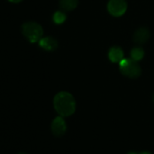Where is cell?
<instances>
[{
  "label": "cell",
  "mask_w": 154,
  "mask_h": 154,
  "mask_svg": "<svg viewBox=\"0 0 154 154\" xmlns=\"http://www.w3.org/2000/svg\"><path fill=\"white\" fill-rule=\"evenodd\" d=\"M54 106L55 111L63 117L72 115L75 112L76 103L73 96L66 92H61L54 96Z\"/></svg>",
  "instance_id": "cell-1"
},
{
  "label": "cell",
  "mask_w": 154,
  "mask_h": 154,
  "mask_svg": "<svg viewBox=\"0 0 154 154\" xmlns=\"http://www.w3.org/2000/svg\"><path fill=\"white\" fill-rule=\"evenodd\" d=\"M21 31L23 35L31 43H36L40 41L44 34L42 26L35 22H26L23 24Z\"/></svg>",
  "instance_id": "cell-2"
},
{
  "label": "cell",
  "mask_w": 154,
  "mask_h": 154,
  "mask_svg": "<svg viewBox=\"0 0 154 154\" xmlns=\"http://www.w3.org/2000/svg\"><path fill=\"white\" fill-rule=\"evenodd\" d=\"M119 63L121 72L129 78H137L141 73L140 66L132 58H123Z\"/></svg>",
  "instance_id": "cell-3"
},
{
  "label": "cell",
  "mask_w": 154,
  "mask_h": 154,
  "mask_svg": "<svg viewBox=\"0 0 154 154\" xmlns=\"http://www.w3.org/2000/svg\"><path fill=\"white\" fill-rule=\"evenodd\" d=\"M107 9L112 17H122L127 10V3L125 0H110Z\"/></svg>",
  "instance_id": "cell-4"
},
{
  "label": "cell",
  "mask_w": 154,
  "mask_h": 154,
  "mask_svg": "<svg viewBox=\"0 0 154 154\" xmlns=\"http://www.w3.org/2000/svg\"><path fill=\"white\" fill-rule=\"evenodd\" d=\"M51 129H52V132L56 137H61L65 133V131H66V123H65L64 120L63 119V116L62 117L61 116L56 117L53 121Z\"/></svg>",
  "instance_id": "cell-5"
},
{
  "label": "cell",
  "mask_w": 154,
  "mask_h": 154,
  "mask_svg": "<svg viewBox=\"0 0 154 154\" xmlns=\"http://www.w3.org/2000/svg\"><path fill=\"white\" fill-rule=\"evenodd\" d=\"M149 36H150V34H149V29L145 27H140L137 29L136 32L134 33L133 41L137 45H143L149 40Z\"/></svg>",
  "instance_id": "cell-6"
},
{
  "label": "cell",
  "mask_w": 154,
  "mask_h": 154,
  "mask_svg": "<svg viewBox=\"0 0 154 154\" xmlns=\"http://www.w3.org/2000/svg\"><path fill=\"white\" fill-rule=\"evenodd\" d=\"M39 45L46 51H54L58 47V42L56 39L51 36L43 37L39 41Z\"/></svg>",
  "instance_id": "cell-7"
},
{
  "label": "cell",
  "mask_w": 154,
  "mask_h": 154,
  "mask_svg": "<svg viewBox=\"0 0 154 154\" xmlns=\"http://www.w3.org/2000/svg\"><path fill=\"white\" fill-rule=\"evenodd\" d=\"M108 56L112 63H120L123 59V51L119 46H112L109 50Z\"/></svg>",
  "instance_id": "cell-8"
},
{
  "label": "cell",
  "mask_w": 154,
  "mask_h": 154,
  "mask_svg": "<svg viewBox=\"0 0 154 154\" xmlns=\"http://www.w3.org/2000/svg\"><path fill=\"white\" fill-rule=\"evenodd\" d=\"M78 0H59V6L63 11H72L76 8Z\"/></svg>",
  "instance_id": "cell-9"
},
{
  "label": "cell",
  "mask_w": 154,
  "mask_h": 154,
  "mask_svg": "<svg viewBox=\"0 0 154 154\" xmlns=\"http://www.w3.org/2000/svg\"><path fill=\"white\" fill-rule=\"evenodd\" d=\"M131 56L133 60L135 61H140L143 58L144 56V50L140 47V46H137V47H133L131 51Z\"/></svg>",
  "instance_id": "cell-10"
},
{
  "label": "cell",
  "mask_w": 154,
  "mask_h": 154,
  "mask_svg": "<svg viewBox=\"0 0 154 154\" xmlns=\"http://www.w3.org/2000/svg\"><path fill=\"white\" fill-rule=\"evenodd\" d=\"M53 20L55 24L60 25V24H63L66 20V16L63 11H57L54 14Z\"/></svg>",
  "instance_id": "cell-11"
},
{
  "label": "cell",
  "mask_w": 154,
  "mask_h": 154,
  "mask_svg": "<svg viewBox=\"0 0 154 154\" xmlns=\"http://www.w3.org/2000/svg\"><path fill=\"white\" fill-rule=\"evenodd\" d=\"M9 2H11V3H20V2H22L23 0H8Z\"/></svg>",
  "instance_id": "cell-12"
},
{
  "label": "cell",
  "mask_w": 154,
  "mask_h": 154,
  "mask_svg": "<svg viewBox=\"0 0 154 154\" xmlns=\"http://www.w3.org/2000/svg\"><path fill=\"white\" fill-rule=\"evenodd\" d=\"M140 154H150V153H149V152H142V153H140Z\"/></svg>",
  "instance_id": "cell-13"
},
{
  "label": "cell",
  "mask_w": 154,
  "mask_h": 154,
  "mask_svg": "<svg viewBox=\"0 0 154 154\" xmlns=\"http://www.w3.org/2000/svg\"><path fill=\"white\" fill-rule=\"evenodd\" d=\"M18 154H26V153H24V152H20V153H18Z\"/></svg>",
  "instance_id": "cell-14"
},
{
  "label": "cell",
  "mask_w": 154,
  "mask_h": 154,
  "mask_svg": "<svg viewBox=\"0 0 154 154\" xmlns=\"http://www.w3.org/2000/svg\"><path fill=\"white\" fill-rule=\"evenodd\" d=\"M129 154H135V153H129Z\"/></svg>",
  "instance_id": "cell-15"
},
{
  "label": "cell",
  "mask_w": 154,
  "mask_h": 154,
  "mask_svg": "<svg viewBox=\"0 0 154 154\" xmlns=\"http://www.w3.org/2000/svg\"><path fill=\"white\" fill-rule=\"evenodd\" d=\"M153 101H154V95H153Z\"/></svg>",
  "instance_id": "cell-16"
}]
</instances>
